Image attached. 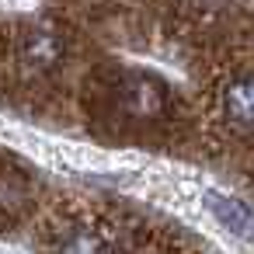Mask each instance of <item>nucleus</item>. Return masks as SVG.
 Instances as JSON below:
<instances>
[{"label": "nucleus", "instance_id": "nucleus-1", "mask_svg": "<svg viewBox=\"0 0 254 254\" xmlns=\"http://www.w3.org/2000/svg\"><path fill=\"white\" fill-rule=\"evenodd\" d=\"M115 105L122 115L136 119V122H157L167 115V87L164 80H157L153 73H129L119 91H115Z\"/></svg>", "mask_w": 254, "mask_h": 254}, {"label": "nucleus", "instance_id": "nucleus-2", "mask_svg": "<svg viewBox=\"0 0 254 254\" xmlns=\"http://www.w3.org/2000/svg\"><path fill=\"white\" fill-rule=\"evenodd\" d=\"M205 209L216 216V223L240 237V240H254V209L240 198V195H230V191H205Z\"/></svg>", "mask_w": 254, "mask_h": 254}, {"label": "nucleus", "instance_id": "nucleus-3", "mask_svg": "<svg viewBox=\"0 0 254 254\" xmlns=\"http://www.w3.org/2000/svg\"><path fill=\"white\" fill-rule=\"evenodd\" d=\"M63 60V42L53 28L39 25V28H28L25 39H21V66L28 73H49L56 70Z\"/></svg>", "mask_w": 254, "mask_h": 254}, {"label": "nucleus", "instance_id": "nucleus-4", "mask_svg": "<svg viewBox=\"0 0 254 254\" xmlns=\"http://www.w3.org/2000/svg\"><path fill=\"white\" fill-rule=\"evenodd\" d=\"M223 112L233 126L254 129V77H233L223 87Z\"/></svg>", "mask_w": 254, "mask_h": 254}, {"label": "nucleus", "instance_id": "nucleus-5", "mask_svg": "<svg viewBox=\"0 0 254 254\" xmlns=\"http://www.w3.org/2000/svg\"><path fill=\"white\" fill-rule=\"evenodd\" d=\"M56 254H115L108 240H101L91 230H70L66 237H60Z\"/></svg>", "mask_w": 254, "mask_h": 254}]
</instances>
